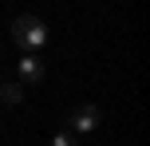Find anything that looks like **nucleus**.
Masks as SVG:
<instances>
[{"label":"nucleus","instance_id":"nucleus-1","mask_svg":"<svg viewBox=\"0 0 150 146\" xmlns=\"http://www.w3.org/2000/svg\"><path fill=\"white\" fill-rule=\"evenodd\" d=\"M12 44L24 47V55H36V47L47 44V28H44V20H40V16H32V12L16 16V20H12Z\"/></svg>","mask_w":150,"mask_h":146},{"label":"nucleus","instance_id":"nucleus-2","mask_svg":"<svg viewBox=\"0 0 150 146\" xmlns=\"http://www.w3.org/2000/svg\"><path fill=\"white\" fill-rule=\"evenodd\" d=\"M99 107H91V103H83V107H75L71 115H67V123H63V130H71L75 138H79V134H87V130H95L99 126Z\"/></svg>","mask_w":150,"mask_h":146},{"label":"nucleus","instance_id":"nucleus-3","mask_svg":"<svg viewBox=\"0 0 150 146\" xmlns=\"http://www.w3.org/2000/svg\"><path fill=\"white\" fill-rule=\"evenodd\" d=\"M20 75L28 79V83H40V79H44V59H40V55H24L20 59Z\"/></svg>","mask_w":150,"mask_h":146},{"label":"nucleus","instance_id":"nucleus-4","mask_svg":"<svg viewBox=\"0 0 150 146\" xmlns=\"http://www.w3.org/2000/svg\"><path fill=\"white\" fill-rule=\"evenodd\" d=\"M20 103H24L20 83H0V107H20Z\"/></svg>","mask_w":150,"mask_h":146},{"label":"nucleus","instance_id":"nucleus-5","mask_svg":"<svg viewBox=\"0 0 150 146\" xmlns=\"http://www.w3.org/2000/svg\"><path fill=\"white\" fill-rule=\"evenodd\" d=\"M52 146H79V138H75L71 130H59V134L52 138Z\"/></svg>","mask_w":150,"mask_h":146}]
</instances>
